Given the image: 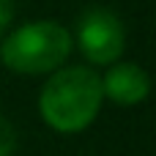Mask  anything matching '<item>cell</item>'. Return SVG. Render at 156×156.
I'll list each match as a JSON object with an SVG mask.
<instances>
[{
    "label": "cell",
    "mask_w": 156,
    "mask_h": 156,
    "mask_svg": "<svg viewBox=\"0 0 156 156\" xmlns=\"http://www.w3.org/2000/svg\"><path fill=\"white\" fill-rule=\"evenodd\" d=\"M101 101V77L85 66H69L55 71L41 88L38 112L55 132L74 134L93 123Z\"/></svg>",
    "instance_id": "1"
},
{
    "label": "cell",
    "mask_w": 156,
    "mask_h": 156,
    "mask_svg": "<svg viewBox=\"0 0 156 156\" xmlns=\"http://www.w3.org/2000/svg\"><path fill=\"white\" fill-rule=\"evenodd\" d=\"M71 52V36L60 22L38 19L16 27L0 47V60L16 74H47L63 66Z\"/></svg>",
    "instance_id": "2"
},
{
    "label": "cell",
    "mask_w": 156,
    "mask_h": 156,
    "mask_svg": "<svg viewBox=\"0 0 156 156\" xmlns=\"http://www.w3.org/2000/svg\"><path fill=\"white\" fill-rule=\"evenodd\" d=\"M77 44L90 63L107 66L123 55L126 30L110 8H88L77 19Z\"/></svg>",
    "instance_id": "3"
},
{
    "label": "cell",
    "mask_w": 156,
    "mask_h": 156,
    "mask_svg": "<svg viewBox=\"0 0 156 156\" xmlns=\"http://www.w3.org/2000/svg\"><path fill=\"white\" fill-rule=\"evenodd\" d=\"M151 80L137 63H118L101 77V93L121 107H134L148 99Z\"/></svg>",
    "instance_id": "4"
},
{
    "label": "cell",
    "mask_w": 156,
    "mask_h": 156,
    "mask_svg": "<svg viewBox=\"0 0 156 156\" xmlns=\"http://www.w3.org/2000/svg\"><path fill=\"white\" fill-rule=\"evenodd\" d=\"M16 148V132L14 126L0 115V156H11Z\"/></svg>",
    "instance_id": "5"
},
{
    "label": "cell",
    "mask_w": 156,
    "mask_h": 156,
    "mask_svg": "<svg viewBox=\"0 0 156 156\" xmlns=\"http://www.w3.org/2000/svg\"><path fill=\"white\" fill-rule=\"evenodd\" d=\"M11 16H14V0H0V33L8 27Z\"/></svg>",
    "instance_id": "6"
}]
</instances>
